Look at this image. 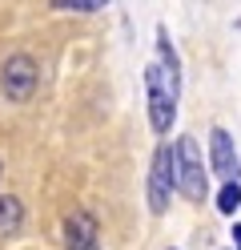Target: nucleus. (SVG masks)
Segmentation results:
<instances>
[{
  "instance_id": "3",
  "label": "nucleus",
  "mask_w": 241,
  "mask_h": 250,
  "mask_svg": "<svg viewBox=\"0 0 241 250\" xmlns=\"http://www.w3.org/2000/svg\"><path fill=\"white\" fill-rule=\"evenodd\" d=\"M173 190H177V162H173V149L161 146L153 153V169H149V210L165 214Z\"/></svg>"
},
{
  "instance_id": "12",
  "label": "nucleus",
  "mask_w": 241,
  "mask_h": 250,
  "mask_svg": "<svg viewBox=\"0 0 241 250\" xmlns=\"http://www.w3.org/2000/svg\"><path fill=\"white\" fill-rule=\"evenodd\" d=\"M0 174H4V166H0Z\"/></svg>"
},
{
  "instance_id": "9",
  "label": "nucleus",
  "mask_w": 241,
  "mask_h": 250,
  "mask_svg": "<svg viewBox=\"0 0 241 250\" xmlns=\"http://www.w3.org/2000/svg\"><path fill=\"white\" fill-rule=\"evenodd\" d=\"M237 206H241V186H237V178H225L221 194H217V210L221 214H233Z\"/></svg>"
},
{
  "instance_id": "8",
  "label": "nucleus",
  "mask_w": 241,
  "mask_h": 250,
  "mask_svg": "<svg viewBox=\"0 0 241 250\" xmlns=\"http://www.w3.org/2000/svg\"><path fill=\"white\" fill-rule=\"evenodd\" d=\"M157 49H161V69H165L173 81H181V65H177V53H173V44H169V37H165V28L157 33Z\"/></svg>"
},
{
  "instance_id": "7",
  "label": "nucleus",
  "mask_w": 241,
  "mask_h": 250,
  "mask_svg": "<svg viewBox=\"0 0 241 250\" xmlns=\"http://www.w3.org/2000/svg\"><path fill=\"white\" fill-rule=\"evenodd\" d=\"M20 222H24V206H20L12 194L0 198V234H16V230H20Z\"/></svg>"
},
{
  "instance_id": "2",
  "label": "nucleus",
  "mask_w": 241,
  "mask_h": 250,
  "mask_svg": "<svg viewBox=\"0 0 241 250\" xmlns=\"http://www.w3.org/2000/svg\"><path fill=\"white\" fill-rule=\"evenodd\" d=\"M173 162H177V190H181L189 202H201L205 198V169H201V149L193 137H181L173 149Z\"/></svg>"
},
{
  "instance_id": "10",
  "label": "nucleus",
  "mask_w": 241,
  "mask_h": 250,
  "mask_svg": "<svg viewBox=\"0 0 241 250\" xmlns=\"http://www.w3.org/2000/svg\"><path fill=\"white\" fill-rule=\"evenodd\" d=\"M105 4L109 0H53V8H60V12H96Z\"/></svg>"
},
{
  "instance_id": "5",
  "label": "nucleus",
  "mask_w": 241,
  "mask_h": 250,
  "mask_svg": "<svg viewBox=\"0 0 241 250\" xmlns=\"http://www.w3.org/2000/svg\"><path fill=\"white\" fill-rule=\"evenodd\" d=\"M64 246L69 250H93L96 246V218L89 210H76L64 222Z\"/></svg>"
},
{
  "instance_id": "4",
  "label": "nucleus",
  "mask_w": 241,
  "mask_h": 250,
  "mask_svg": "<svg viewBox=\"0 0 241 250\" xmlns=\"http://www.w3.org/2000/svg\"><path fill=\"white\" fill-rule=\"evenodd\" d=\"M37 61L24 57V53H16L4 61V69H0V89H4V97L8 101H28L32 93H37Z\"/></svg>"
},
{
  "instance_id": "1",
  "label": "nucleus",
  "mask_w": 241,
  "mask_h": 250,
  "mask_svg": "<svg viewBox=\"0 0 241 250\" xmlns=\"http://www.w3.org/2000/svg\"><path fill=\"white\" fill-rule=\"evenodd\" d=\"M145 81H149V121L157 133H169V125L177 117V85L181 81H173L161 65L145 69Z\"/></svg>"
},
{
  "instance_id": "11",
  "label": "nucleus",
  "mask_w": 241,
  "mask_h": 250,
  "mask_svg": "<svg viewBox=\"0 0 241 250\" xmlns=\"http://www.w3.org/2000/svg\"><path fill=\"white\" fill-rule=\"evenodd\" d=\"M233 242H237V250H241V226H233Z\"/></svg>"
},
{
  "instance_id": "6",
  "label": "nucleus",
  "mask_w": 241,
  "mask_h": 250,
  "mask_svg": "<svg viewBox=\"0 0 241 250\" xmlns=\"http://www.w3.org/2000/svg\"><path fill=\"white\" fill-rule=\"evenodd\" d=\"M209 158H213V174L237 178V153H233V142H229V133H225V129L209 133Z\"/></svg>"
}]
</instances>
